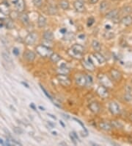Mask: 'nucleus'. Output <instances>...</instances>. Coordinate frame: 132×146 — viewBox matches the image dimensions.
Segmentation results:
<instances>
[{"label": "nucleus", "instance_id": "bf43d9fd", "mask_svg": "<svg viewBox=\"0 0 132 146\" xmlns=\"http://www.w3.org/2000/svg\"><path fill=\"white\" fill-rule=\"evenodd\" d=\"M52 134H54V135H56V136H57V132H52Z\"/></svg>", "mask_w": 132, "mask_h": 146}, {"label": "nucleus", "instance_id": "4468645a", "mask_svg": "<svg viewBox=\"0 0 132 146\" xmlns=\"http://www.w3.org/2000/svg\"><path fill=\"white\" fill-rule=\"evenodd\" d=\"M15 7L19 13H23L25 9L24 0H16L14 2Z\"/></svg>", "mask_w": 132, "mask_h": 146}, {"label": "nucleus", "instance_id": "f03ea898", "mask_svg": "<svg viewBox=\"0 0 132 146\" xmlns=\"http://www.w3.org/2000/svg\"><path fill=\"white\" fill-rule=\"evenodd\" d=\"M35 49H36L37 53L39 54L41 57H44V58L49 57L52 54V49H51L46 47V46L42 45V44L38 45L36 47Z\"/></svg>", "mask_w": 132, "mask_h": 146}, {"label": "nucleus", "instance_id": "cd10ccee", "mask_svg": "<svg viewBox=\"0 0 132 146\" xmlns=\"http://www.w3.org/2000/svg\"><path fill=\"white\" fill-rule=\"evenodd\" d=\"M121 12H122V13L123 15H126V16H127V15H131L132 13V7L131 6H125V7H123L122 9H121Z\"/></svg>", "mask_w": 132, "mask_h": 146}, {"label": "nucleus", "instance_id": "e433bc0d", "mask_svg": "<svg viewBox=\"0 0 132 146\" xmlns=\"http://www.w3.org/2000/svg\"><path fill=\"white\" fill-rule=\"evenodd\" d=\"M13 132L16 134H22L24 133L23 129L21 128H19V127H14L13 128Z\"/></svg>", "mask_w": 132, "mask_h": 146}, {"label": "nucleus", "instance_id": "20e7f679", "mask_svg": "<svg viewBox=\"0 0 132 146\" xmlns=\"http://www.w3.org/2000/svg\"><path fill=\"white\" fill-rule=\"evenodd\" d=\"M98 78L99 82L103 86L107 87V89H112L113 87V83L112 81L108 78V76H107L105 74H99L98 75Z\"/></svg>", "mask_w": 132, "mask_h": 146}, {"label": "nucleus", "instance_id": "37998d69", "mask_svg": "<svg viewBox=\"0 0 132 146\" xmlns=\"http://www.w3.org/2000/svg\"><path fill=\"white\" fill-rule=\"evenodd\" d=\"M72 134H73V136H74V137L76 138V140H79V138H78V135H77V134H76V132H72Z\"/></svg>", "mask_w": 132, "mask_h": 146}, {"label": "nucleus", "instance_id": "a211bd4d", "mask_svg": "<svg viewBox=\"0 0 132 146\" xmlns=\"http://www.w3.org/2000/svg\"><path fill=\"white\" fill-rule=\"evenodd\" d=\"M19 19L21 21V23L25 25V26H27L29 24V16L27 13H21V14L19 15Z\"/></svg>", "mask_w": 132, "mask_h": 146}, {"label": "nucleus", "instance_id": "13d9d810", "mask_svg": "<svg viewBox=\"0 0 132 146\" xmlns=\"http://www.w3.org/2000/svg\"><path fill=\"white\" fill-rule=\"evenodd\" d=\"M39 108L40 109H41L42 111H44V110H45V108H44L43 107H42V106H39Z\"/></svg>", "mask_w": 132, "mask_h": 146}, {"label": "nucleus", "instance_id": "2f4dec72", "mask_svg": "<svg viewBox=\"0 0 132 146\" xmlns=\"http://www.w3.org/2000/svg\"><path fill=\"white\" fill-rule=\"evenodd\" d=\"M5 25H6V27L7 29H13L14 28V24H13V21L11 19H8L5 21Z\"/></svg>", "mask_w": 132, "mask_h": 146}, {"label": "nucleus", "instance_id": "7c9ffc66", "mask_svg": "<svg viewBox=\"0 0 132 146\" xmlns=\"http://www.w3.org/2000/svg\"><path fill=\"white\" fill-rule=\"evenodd\" d=\"M63 39L65 41H72L75 39V35L73 33H66L65 34H64Z\"/></svg>", "mask_w": 132, "mask_h": 146}, {"label": "nucleus", "instance_id": "b1692460", "mask_svg": "<svg viewBox=\"0 0 132 146\" xmlns=\"http://www.w3.org/2000/svg\"><path fill=\"white\" fill-rule=\"evenodd\" d=\"M59 5L60 6V8L64 10H68L70 8V3L68 0H60L59 2Z\"/></svg>", "mask_w": 132, "mask_h": 146}, {"label": "nucleus", "instance_id": "9b49d317", "mask_svg": "<svg viewBox=\"0 0 132 146\" xmlns=\"http://www.w3.org/2000/svg\"><path fill=\"white\" fill-rule=\"evenodd\" d=\"M118 16H119V10L117 9H114V10L109 11L106 14V18L107 19L112 20V21H116L118 19Z\"/></svg>", "mask_w": 132, "mask_h": 146}, {"label": "nucleus", "instance_id": "6e6d98bb", "mask_svg": "<svg viewBox=\"0 0 132 146\" xmlns=\"http://www.w3.org/2000/svg\"><path fill=\"white\" fill-rule=\"evenodd\" d=\"M78 38H80V39H84V35H78Z\"/></svg>", "mask_w": 132, "mask_h": 146}, {"label": "nucleus", "instance_id": "4d7b16f0", "mask_svg": "<svg viewBox=\"0 0 132 146\" xmlns=\"http://www.w3.org/2000/svg\"><path fill=\"white\" fill-rule=\"evenodd\" d=\"M59 145H67V143H66V142H60Z\"/></svg>", "mask_w": 132, "mask_h": 146}, {"label": "nucleus", "instance_id": "5fc2aeb1", "mask_svg": "<svg viewBox=\"0 0 132 146\" xmlns=\"http://www.w3.org/2000/svg\"><path fill=\"white\" fill-rule=\"evenodd\" d=\"M59 123H60V124L62 125V126L63 127V128H65V124H64L63 122V121H59Z\"/></svg>", "mask_w": 132, "mask_h": 146}, {"label": "nucleus", "instance_id": "3c124183", "mask_svg": "<svg viewBox=\"0 0 132 146\" xmlns=\"http://www.w3.org/2000/svg\"><path fill=\"white\" fill-rule=\"evenodd\" d=\"M63 117H65V118H67V119H68V118H69V116L68 115V114H63Z\"/></svg>", "mask_w": 132, "mask_h": 146}, {"label": "nucleus", "instance_id": "bb28decb", "mask_svg": "<svg viewBox=\"0 0 132 146\" xmlns=\"http://www.w3.org/2000/svg\"><path fill=\"white\" fill-rule=\"evenodd\" d=\"M58 70L59 72V74H65V75H67V74L70 72V69L66 67V64H65V63H62V64L60 65V67H59Z\"/></svg>", "mask_w": 132, "mask_h": 146}, {"label": "nucleus", "instance_id": "9d476101", "mask_svg": "<svg viewBox=\"0 0 132 146\" xmlns=\"http://www.w3.org/2000/svg\"><path fill=\"white\" fill-rule=\"evenodd\" d=\"M88 108L90 109V111L95 114H97L99 112H101V107H100V105L98 102L96 101H93V102L90 103L89 105H88Z\"/></svg>", "mask_w": 132, "mask_h": 146}, {"label": "nucleus", "instance_id": "de8ad7c7", "mask_svg": "<svg viewBox=\"0 0 132 146\" xmlns=\"http://www.w3.org/2000/svg\"><path fill=\"white\" fill-rule=\"evenodd\" d=\"M48 116H49L50 117H51V118H53L54 120H57V117H55L54 115H53V114H49V113H48Z\"/></svg>", "mask_w": 132, "mask_h": 146}, {"label": "nucleus", "instance_id": "dca6fc26", "mask_svg": "<svg viewBox=\"0 0 132 146\" xmlns=\"http://www.w3.org/2000/svg\"><path fill=\"white\" fill-rule=\"evenodd\" d=\"M120 23L126 26V27H129L132 24V16L131 15H127L126 16H123L121 19L120 20Z\"/></svg>", "mask_w": 132, "mask_h": 146}, {"label": "nucleus", "instance_id": "f3484780", "mask_svg": "<svg viewBox=\"0 0 132 146\" xmlns=\"http://www.w3.org/2000/svg\"><path fill=\"white\" fill-rule=\"evenodd\" d=\"M99 128L104 131V132H110L112 131L113 128L111 125L110 122H101L99 123Z\"/></svg>", "mask_w": 132, "mask_h": 146}, {"label": "nucleus", "instance_id": "4be33fe9", "mask_svg": "<svg viewBox=\"0 0 132 146\" xmlns=\"http://www.w3.org/2000/svg\"><path fill=\"white\" fill-rule=\"evenodd\" d=\"M0 12L2 13L3 14L8 15L10 14V8H9V5L2 2L0 4Z\"/></svg>", "mask_w": 132, "mask_h": 146}, {"label": "nucleus", "instance_id": "72a5a7b5", "mask_svg": "<svg viewBox=\"0 0 132 146\" xmlns=\"http://www.w3.org/2000/svg\"><path fill=\"white\" fill-rule=\"evenodd\" d=\"M85 76H86V79H87V86H92V84L93 83V79L92 78V76L90 75H87V74H85Z\"/></svg>", "mask_w": 132, "mask_h": 146}, {"label": "nucleus", "instance_id": "5701e85b", "mask_svg": "<svg viewBox=\"0 0 132 146\" xmlns=\"http://www.w3.org/2000/svg\"><path fill=\"white\" fill-rule=\"evenodd\" d=\"M109 3L107 1H106V0L102 1L101 2L100 5H99V10L101 13L106 12L107 10H109Z\"/></svg>", "mask_w": 132, "mask_h": 146}, {"label": "nucleus", "instance_id": "ddd939ff", "mask_svg": "<svg viewBox=\"0 0 132 146\" xmlns=\"http://www.w3.org/2000/svg\"><path fill=\"white\" fill-rule=\"evenodd\" d=\"M73 7L75 10L78 13H84L85 11V7H84V3L79 0H76L73 2Z\"/></svg>", "mask_w": 132, "mask_h": 146}, {"label": "nucleus", "instance_id": "79ce46f5", "mask_svg": "<svg viewBox=\"0 0 132 146\" xmlns=\"http://www.w3.org/2000/svg\"><path fill=\"white\" fill-rule=\"evenodd\" d=\"M13 53L14 54L15 56H18L20 53L19 49L18 48H16V47H15V48H13Z\"/></svg>", "mask_w": 132, "mask_h": 146}, {"label": "nucleus", "instance_id": "1a4fd4ad", "mask_svg": "<svg viewBox=\"0 0 132 146\" xmlns=\"http://www.w3.org/2000/svg\"><path fill=\"white\" fill-rule=\"evenodd\" d=\"M75 82L76 85L81 87H84L87 86V79L85 75L83 74H77L75 77Z\"/></svg>", "mask_w": 132, "mask_h": 146}, {"label": "nucleus", "instance_id": "7ed1b4c3", "mask_svg": "<svg viewBox=\"0 0 132 146\" xmlns=\"http://www.w3.org/2000/svg\"><path fill=\"white\" fill-rule=\"evenodd\" d=\"M57 79L59 84L63 87H69L71 85V80L65 74H58L57 75Z\"/></svg>", "mask_w": 132, "mask_h": 146}, {"label": "nucleus", "instance_id": "6ab92c4d", "mask_svg": "<svg viewBox=\"0 0 132 146\" xmlns=\"http://www.w3.org/2000/svg\"><path fill=\"white\" fill-rule=\"evenodd\" d=\"M47 24V19L43 15H39L38 19V25L39 28H43Z\"/></svg>", "mask_w": 132, "mask_h": 146}, {"label": "nucleus", "instance_id": "052dcab7", "mask_svg": "<svg viewBox=\"0 0 132 146\" xmlns=\"http://www.w3.org/2000/svg\"><path fill=\"white\" fill-rule=\"evenodd\" d=\"M131 83H132V79H131Z\"/></svg>", "mask_w": 132, "mask_h": 146}, {"label": "nucleus", "instance_id": "473e14b6", "mask_svg": "<svg viewBox=\"0 0 132 146\" xmlns=\"http://www.w3.org/2000/svg\"><path fill=\"white\" fill-rule=\"evenodd\" d=\"M2 55L3 59H5L7 62H9V63H12V62H13V59L10 57L9 54L6 53H2Z\"/></svg>", "mask_w": 132, "mask_h": 146}, {"label": "nucleus", "instance_id": "0eeeda50", "mask_svg": "<svg viewBox=\"0 0 132 146\" xmlns=\"http://www.w3.org/2000/svg\"><path fill=\"white\" fill-rule=\"evenodd\" d=\"M38 38V35L37 34V33L32 32L26 36V38L24 39V43L28 46L34 45Z\"/></svg>", "mask_w": 132, "mask_h": 146}, {"label": "nucleus", "instance_id": "09e8293b", "mask_svg": "<svg viewBox=\"0 0 132 146\" xmlns=\"http://www.w3.org/2000/svg\"><path fill=\"white\" fill-rule=\"evenodd\" d=\"M21 83L25 87H27V88H29V86L27 84V83H25V82H21Z\"/></svg>", "mask_w": 132, "mask_h": 146}, {"label": "nucleus", "instance_id": "412c9836", "mask_svg": "<svg viewBox=\"0 0 132 146\" xmlns=\"http://www.w3.org/2000/svg\"><path fill=\"white\" fill-rule=\"evenodd\" d=\"M43 38L44 40H46L47 41H52L54 39V36L53 33L51 30H46L43 33Z\"/></svg>", "mask_w": 132, "mask_h": 146}, {"label": "nucleus", "instance_id": "6e6552de", "mask_svg": "<svg viewBox=\"0 0 132 146\" xmlns=\"http://www.w3.org/2000/svg\"><path fill=\"white\" fill-rule=\"evenodd\" d=\"M96 94H98V97H101L103 99H106L109 96V92L107 87L103 86L102 85H100L97 89H96Z\"/></svg>", "mask_w": 132, "mask_h": 146}, {"label": "nucleus", "instance_id": "c85d7f7f", "mask_svg": "<svg viewBox=\"0 0 132 146\" xmlns=\"http://www.w3.org/2000/svg\"><path fill=\"white\" fill-rule=\"evenodd\" d=\"M48 13L49 15H55L57 13V7L54 5H49V6H48Z\"/></svg>", "mask_w": 132, "mask_h": 146}, {"label": "nucleus", "instance_id": "4c0bfd02", "mask_svg": "<svg viewBox=\"0 0 132 146\" xmlns=\"http://www.w3.org/2000/svg\"><path fill=\"white\" fill-rule=\"evenodd\" d=\"M33 4L34 5V6L39 8L43 5V0H33Z\"/></svg>", "mask_w": 132, "mask_h": 146}, {"label": "nucleus", "instance_id": "49530a36", "mask_svg": "<svg viewBox=\"0 0 132 146\" xmlns=\"http://www.w3.org/2000/svg\"><path fill=\"white\" fill-rule=\"evenodd\" d=\"M29 106H30V108H32L34 111H36V108H35V106H34V103H31Z\"/></svg>", "mask_w": 132, "mask_h": 146}, {"label": "nucleus", "instance_id": "864d4df0", "mask_svg": "<svg viewBox=\"0 0 132 146\" xmlns=\"http://www.w3.org/2000/svg\"><path fill=\"white\" fill-rule=\"evenodd\" d=\"M129 120L132 122V112L131 113V114H129Z\"/></svg>", "mask_w": 132, "mask_h": 146}, {"label": "nucleus", "instance_id": "603ef678", "mask_svg": "<svg viewBox=\"0 0 132 146\" xmlns=\"http://www.w3.org/2000/svg\"><path fill=\"white\" fill-rule=\"evenodd\" d=\"M0 144H1V145H5L4 142H3V140H2V139H0Z\"/></svg>", "mask_w": 132, "mask_h": 146}, {"label": "nucleus", "instance_id": "58836bf2", "mask_svg": "<svg viewBox=\"0 0 132 146\" xmlns=\"http://www.w3.org/2000/svg\"><path fill=\"white\" fill-rule=\"evenodd\" d=\"M94 23H95V19H94V18H93V17H90V18H89V19H88L87 23L88 27H91V26L94 24Z\"/></svg>", "mask_w": 132, "mask_h": 146}, {"label": "nucleus", "instance_id": "a18cd8bd", "mask_svg": "<svg viewBox=\"0 0 132 146\" xmlns=\"http://www.w3.org/2000/svg\"><path fill=\"white\" fill-rule=\"evenodd\" d=\"M60 33H62L63 34H65L67 33V30L65 29V28H63V29L60 30Z\"/></svg>", "mask_w": 132, "mask_h": 146}, {"label": "nucleus", "instance_id": "2eb2a0df", "mask_svg": "<svg viewBox=\"0 0 132 146\" xmlns=\"http://www.w3.org/2000/svg\"><path fill=\"white\" fill-rule=\"evenodd\" d=\"M82 64L84 67V68L87 69L90 72H93L95 70V66L93 62H90L87 60H82Z\"/></svg>", "mask_w": 132, "mask_h": 146}, {"label": "nucleus", "instance_id": "8fccbe9b", "mask_svg": "<svg viewBox=\"0 0 132 146\" xmlns=\"http://www.w3.org/2000/svg\"><path fill=\"white\" fill-rule=\"evenodd\" d=\"M105 27H106V29H107V30H110L111 28H112L110 25H106Z\"/></svg>", "mask_w": 132, "mask_h": 146}, {"label": "nucleus", "instance_id": "c9c22d12", "mask_svg": "<svg viewBox=\"0 0 132 146\" xmlns=\"http://www.w3.org/2000/svg\"><path fill=\"white\" fill-rule=\"evenodd\" d=\"M40 89H42L43 92L44 94H45L46 95V97H49V98L50 99V100H53V98H52V97H51V94H49V93L48 92H47L46 90V89H45V88H44L43 86L41 85V84H40Z\"/></svg>", "mask_w": 132, "mask_h": 146}, {"label": "nucleus", "instance_id": "f704fd0d", "mask_svg": "<svg viewBox=\"0 0 132 146\" xmlns=\"http://www.w3.org/2000/svg\"><path fill=\"white\" fill-rule=\"evenodd\" d=\"M104 38L106 39H108V40H110V39H113L115 37V33H112V32H107V33L103 35Z\"/></svg>", "mask_w": 132, "mask_h": 146}, {"label": "nucleus", "instance_id": "39448f33", "mask_svg": "<svg viewBox=\"0 0 132 146\" xmlns=\"http://www.w3.org/2000/svg\"><path fill=\"white\" fill-rule=\"evenodd\" d=\"M109 111L114 116H118L121 113V109H120L119 104L115 101H111L109 103Z\"/></svg>", "mask_w": 132, "mask_h": 146}, {"label": "nucleus", "instance_id": "393cba45", "mask_svg": "<svg viewBox=\"0 0 132 146\" xmlns=\"http://www.w3.org/2000/svg\"><path fill=\"white\" fill-rule=\"evenodd\" d=\"M49 59L50 60L53 62V63H57L59 62L62 58H61V56L57 53H52V54L49 56Z\"/></svg>", "mask_w": 132, "mask_h": 146}, {"label": "nucleus", "instance_id": "c03bdc74", "mask_svg": "<svg viewBox=\"0 0 132 146\" xmlns=\"http://www.w3.org/2000/svg\"><path fill=\"white\" fill-rule=\"evenodd\" d=\"M99 0H90V3L92 4V5H95L96 3H98Z\"/></svg>", "mask_w": 132, "mask_h": 146}, {"label": "nucleus", "instance_id": "423d86ee", "mask_svg": "<svg viewBox=\"0 0 132 146\" xmlns=\"http://www.w3.org/2000/svg\"><path fill=\"white\" fill-rule=\"evenodd\" d=\"M109 75L112 78V80L114 81L115 82L119 83L122 81V74L120 71L117 70L116 69L112 68L109 70Z\"/></svg>", "mask_w": 132, "mask_h": 146}, {"label": "nucleus", "instance_id": "f257e3e1", "mask_svg": "<svg viewBox=\"0 0 132 146\" xmlns=\"http://www.w3.org/2000/svg\"><path fill=\"white\" fill-rule=\"evenodd\" d=\"M84 51V49L82 45L75 44H73L68 50V54L74 59H81L82 55H83Z\"/></svg>", "mask_w": 132, "mask_h": 146}, {"label": "nucleus", "instance_id": "a19ab883", "mask_svg": "<svg viewBox=\"0 0 132 146\" xmlns=\"http://www.w3.org/2000/svg\"><path fill=\"white\" fill-rule=\"evenodd\" d=\"M70 138H71V141H72V142H73L74 145H76L77 144V142H76V138L73 136V135L72 134V133H71L70 134Z\"/></svg>", "mask_w": 132, "mask_h": 146}, {"label": "nucleus", "instance_id": "c756f323", "mask_svg": "<svg viewBox=\"0 0 132 146\" xmlns=\"http://www.w3.org/2000/svg\"><path fill=\"white\" fill-rule=\"evenodd\" d=\"M111 125L114 128H116V129H122L123 126L120 122L117 121V120H112L111 121Z\"/></svg>", "mask_w": 132, "mask_h": 146}, {"label": "nucleus", "instance_id": "aec40b11", "mask_svg": "<svg viewBox=\"0 0 132 146\" xmlns=\"http://www.w3.org/2000/svg\"><path fill=\"white\" fill-rule=\"evenodd\" d=\"M93 56L94 58L97 60V61L98 62V63L100 64H103V63H106V59L105 57H103V55L100 53V52H95L93 53Z\"/></svg>", "mask_w": 132, "mask_h": 146}, {"label": "nucleus", "instance_id": "ea45409f", "mask_svg": "<svg viewBox=\"0 0 132 146\" xmlns=\"http://www.w3.org/2000/svg\"><path fill=\"white\" fill-rule=\"evenodd\" d=\"M73 119L74 120H75V121H76L77 122H78V123L80 124V126H81L82 127V128H84V131H86V132H87V129H86V128H85V126H84V123L82 122L81 121V120H78L77 118H75V117H73Z\"/></svg>", "mask_w": 132, "mask_h": 146}, {"label": "nucleus", "instance_id": "f8f14e48", "mask_svg": "<svg viewBox=\"0 0 132 146\" xmlns=\"http://www.w3.org/2000/svg\"><path fill=\"white\" fill-rule=\"evenodd\" d=\"M36 58V55L34 52L31 51V50H27L24 53V59L27 61L28 62H33Z\"/></svg>", "mask_w": 132, "mask_h": 146}, {"label": "nucleus", "instance_id": "a878e982", "mask_svg": "<svg viewBox=\"0 0 132 146\" xmlns=\"http://www.w3.org/2000/svg\"><path fill=\"white\" fill-rule=\"evenodd\" d=\"M92 47L95 52H100L101 50V45L97 40H93L92 42Z\"/></svg>", "mask_w": 132, "mask_h": 146}]
</instances>
